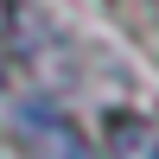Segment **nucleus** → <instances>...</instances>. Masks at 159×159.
<instances>
[{
	"instance_id": "f257e3e1",
	"label": "nucleus",
	"mask_w": 159,
	"mask_h": 159,
	"mask_svg": "<svg viewBox=\"0 0 159 159\" xmlns=\"http://www.w3.org/2000/svg\"><path fill=\"white\" fill-rule=\"evenodd\" d=\"M25 147H32V159H96L83 147V134L57 121L51 108H25Z\"/></svg>"
},
{
	"instance_id": "f03ea898",
	"label": "nucleus",
	"mask_w": 159,
	"mask_h": 159,
	"mask_svg": "<svg viewBox=\"0 0 159 159\" xmlns=\"http://www.w3.org/2000/svg\"><path fill=\"white\" fill-rule=\"evenodd\" d=\"M108 153L115 159H159V127L140 115H115L108 121Z\"/></svg>"
}]
</instances>
